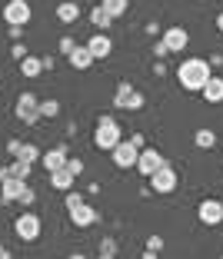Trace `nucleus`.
Returning a JSON list of instances; mask_svg holds the SVG:
<instances>
[{
  "instance_id": "1",
  "label": "nucleus",
  "mask_w": 223,
  "mask_h": 259,
  "mask_svg": "<svg viewBox=\"0 0 223 259\" xmlns=\"http://www.w3.org/2000/svg\"><path fill=\"white\" fill-rule=\"evenodd\" d=\"M210 67H213V63L203 60V57H190V60H183L177 67L180 87H183V90H203V83L213 76V73H210Z\"/></svg>"
},
{
  "instance_id": "2",
  "label": "nucleus",
  "mask_w": 223,
  "mask_h": 259,
  "mask_svg": "<svg viewBox=\"0 0 223 259\" xmlns=\"http://www.w3.org/2000/svg\"><path fill=\"white\" fill-rule=\"evenodd\" d=\"M123 140V130H120V123H117V116L114 113H103L100 120H97V130H93V143H97V150H114L117 143Z\"/></svg>"
},
{
  "instance_id": "3",
  "label": "nucleus",
  "mask_w": 223,
  "mask_h": 259,
  "mask_svg": "<svg viewBox=\"0 0 223 259\" xmlns=\"http://www.w3.org/2000/svg\"><path fill=\"white\" fill-rule=\"evenodd\" d=\"M14 113H17V120H20V123L33 126V123L40 120V100L33 97V93H20V97H17V107H14Z\"/></svg>"
},
{
  "instance_id": "4",
  "label": "nucleus",
  "mask_w": 223,
  "mask_h": 259,
  "mask_svg": "<svg viewBox=\"0 0 223 259\" xmlns=\"http://www.w3.org/2000/svg\"><path fill=\"white\" fill-rule=\"evenodd\" d=\"M40 229H44V223H40L37 213H23L14 220V233L17 239H23V243H33V239L40 236Z\"/></svg>"
},
{
  "instance_id": "5",
  "label": "nucleus",
  "mask_w": 223,
  "mask_h": 259,
  "mask_svg": "<svg viewBox=\"0 0 223 259\" xmlns=\"http://www.w3.org/2000/svg\"><path fill=\"white\" fill-rule=\"evenodd\" d=\"M30 4H27V0H7V4H4V20L10 23V27H27V23H30Z\"/></svg>"
},
{
  "instance_id": "6",
  "label": "nucleus",
  "mask_w": 223,
  "mask_h": 259,
  "mask_svg": "<svg viewBox=\"0 0 223 259\" xmlns=\"http://www.w3.org/2000/svg\"><path fill=\"white\" fill-rule=\"evenodd\" d=\"M110 156H114V166H120V169H137V156H140V150L130 143V140H120V143L110 150Z\"/></svg>"
},
{
  "instance_id": "7",
  "label": "nucleus",
  "mask_w": 223,
  "mask_h": 259,
  "mask_svg": "<svg viewBox=\"0 0 223 259\" xmlns=\"http://www.w3.org/2000/svg\"><path fill=\"white\" fill-rule=\"evenodd\" d=\"M114 107L117 110H140V107H143V93L133 90L130 83H120L117 93H114Z\"/></svg>"
},
{
  "instance_id": "8",
  "label": "nucleus",
  "mask_w": 223,
  "mask_h": 259,
  "mask_svg": "<svg viewBox=\"0 0 223 259\" xmlns=\"http://www.w3.org/2000/svg\"><path fill=\"white\" fill-rule=\"evenodd\" d=\"M150 190L154 193H173L177 190V169L170 166V163H163V166L150 176Z\"/></svg>"
},
{
  "instance_id": "9",
  "label": "nucleus",
  "mask_w": 223,
  "mask_h": 259,
  "mask_svg": "<svg viewBox=\"0 0 223 259\" xmlns=\"http://www.w3.org/2000/svg\"><path fill=\"white\" fill-rule=\"evenodd\" d=\"M163 163H167V160H163V156H160V153L154 150V146H150V150H146V146H143V150H140V156H137V173L150 180V176H154L157 169L163 166Z\"/></svg>"
},
{
  "instance_id": "10",
  "label": "nucleus",
  "mask_w": 223,
  "mask_h": 259,
  "mask_svg": "<svg viewBox=\"0 0 223 259\" xmlns=\"http://www.w3.org/2000/svg\"><path fill=\"white\" fill-rule=\"evenodd\" d=\"M160 40L167 44L170 54H180V50H187V44H190V33H187L183 27H167V30L160 33Z\"/></svg>"
},
{
  "instance_id": "11",
  "label": "nucleus",
  "mask_w": 223,
  "mask_h": 259,
  "mask_svg": "<svg viewBox=\"0 0 223 259\" xmlns=\"http://www.w3.org/2000/svg\"><path fill=\"white\" fill-rule=\"evenodd\" d=\"M87 50L93 54V60H107V57L114 54V40H110L103 30H97L90 40H87Z\"/></svg>"
},
{
  "instance_id": "12",
  "label": "nucleus",
  "mask_w": 223,
  "mask_h": 259,
  "mask_svg": "<svg viewBox=\"0 0 223 259\" xmlns=\"http://www.w3.org/2000/svg\"><path fill=\"white\" fill-rule=\"evenodd\" d=\"M197 216H200L203 226H216V223H223V203L220 199H203Z\"/></svg>"
},
{
  "instance_id": "13",
  "label": "nucleus",
  "mask_w": 223,
  "mask_h": 259,
  "mask_svg": "<svg viewBox=\"0 0 223 259\" xmlns=\"http://www.w3.org/2000/svg\"><path fill=\"white\" fill-rule=\"evenodd\" d=\"M27 186H30L27 180H14V176H7V180H0V199H4V203H17Z\"/></svg>"
},
{
  "instance_id": "14",
  "label": "nucleus",
  "mask_w": 223,
  "mask_h": 259,
  "mask_svg": "<svg viewBox=\"0 0 223 259\" xmlns=\"http://www.w3.org/2000/svg\"><path fill=\"white\" fill-rule=\"evenodd\" d=\"M44 169L47 173H54V169H60V166H67V160H70V153H67V146H54V150H47L44 156Z\"/></svg>"
},
{
  "instance_id": "15",
  "label": "nucleus",
  "mask_w": 223,
  "mask_h": 259,
  "mask_svg": "<svg viewBox=\"0 0 223 259\" xmlns=\"http://www.w3.org/2000/svg\"><path fill=\"white\" fill-rule=\"evenodd\" d=\"M100 220V216H97V209H93V206H77V209H70V223H73V226L77 229H87V226H93V223Z\"/></svg>"
},
{
  "instance_id": "16",
  "label": "nucleus",
  "mask_w": 223,
  "mask_h": 259,
  "mask_svg": "<svg viewBox=\"0 0 223 259\" xmlns=\"http://www.w3.org/2000/svg\"><path fill=\"white\" fill-rule=\"evenodd\" d=\"M73 183H77V176L70 173V166H60V169L50 173V186L60 190V193H70V190H73Z\"/></svg>"
},
{
  "instance_id": "17",
  "label": "nucleus",
  "mask_w": 223,
  "mask_h": 259,
  "mask_svg": "<svg viewBox=\"0 0 223 259\" xmlns=\"http://www.w3.org/2000/svg\"><path fill=\"white\" fill-rule=\"evenodd\" d=\"M203 100L207 103H223V76H210L207 83H203Z\"/></svg>"
},
{
  "instance_id": "18",
  "label": "nucleus",
  "mask_w": 223,
  "mask_h": 259,
  "mask_svg": "<svg viewBox=\"0 0 223 259\" xmlns=\"http://www.w3.org/2000/svg\"><path fill=\"white\" fill-rule=\"evenodd\" d=\"M20 73L27 76V80L40 76V73H44V57H30V54H27V57L20 60Z\"/></svg>"
},
{
  "instance_id": "19",
  "label": "nucleus",
  "mask_w": 223,
  "mask_h": 259,
  "mask_svg": "<svg viewBox=\"0 0 223 259\" xmlns=\"http://www.w3.org/2000/svg\"><path fill=\"white\" fill-rule=\"evenodd\" d=\"M93 63V54L87 50V47H73V54H70V67L73 70H87Z\"/></svg>"
},
{
  "instance_id": "20",
  "label": "nucleus",
  "mask_w": 223,
  "mask_h": 259,
  "mask_svg": "<svg viewBox=\"0 0 223 259\" xmlns=\"http://www.w3.org/2000/svg\"><path fill=\"white\" fill-rule=\"evenodd\" d=\"M57 17H60L63 23H73L80 17V7L73 4V0H63V4H57Z\"/></svg>"
},
{
  "instance_id": "21",
  "label": "nucleus",
  "mask_w": 223,
  "mask_h": 259,
  "mask_svg": "<svg viewBox=\"0 0 223 259\" xmlns=\"http://www.w3.org/2000/svg\"><path fill=\"white\" fill-rule=\"evenodd\" d=\"M90 23L97 27V30H107L110 23H114V17H110L107 10H103V4H97V7L90 10Z\"/></svg>"
},
{
  "instance_id": "22",
  "label": "nucleus",
  "mask_w": 223,
  "mask_h": 259,
  "mask_svg": "<svg viewBox=\"0 0 223 259\" xmlns=\"http://www.w3.org/2000/svg\"><path fill=\"white\" fill-rule=\"evenodd\" d=\"M40 156H44V153H40L33 143H20V150H17V156H14V160H23V163H30V166H33V163H37Z\"/></svg>"
},
{
  "instance_id": "23",
  "label": "nucleus",
  "mask_w": 223,
  "mask_h": 259,
  "mask_svg": "<svg viewBox=\"0 0 223 259\" xmlns=\"http://www.w3.org/2000/svg\"><path fill=\"white\" fill-rule=\"evenodd\" d=\"M100 4H103V10H107L114 20H117V17H123V14H127V7H130V0H100Z\"/></svg>"
},
{
  "instance_id": "24",
  "label": "nucleus",
  "mask_w": 223,
  "mask_h": 259,
  "mask_svg": "<svg viewBox=\"0 0 223 259\" xmlns=\"http://www.w3.org/2000/svg\"><path fill=\"white\" fill-rule=\"evenodd\" d=\"M193 143L200 146V150H210V146L216 143V133L213 130H197V133H193Z\"/></svg>"
},
{
  "instance_id": "25",
  "label": "nucleus",
  "mask_w": 223,
  "mask_h": 259,
  "mask_svg": "<svg viewBox=\"0 0 223 259\" xmlns=\"http://www.w3.org/2000/svg\"><path fill=\"white\" fill-rule=\"evenodd\" d=\"M57 113H60V100H40V116L44 120H50Z\"/></svg>"
},
{
  "instance_id": "26",
  "label": "nucleus",
  "mask_w": 223,
  "mask_h": 259,
  "mask_svg": "<svg viewBox=\"0 0 223 259\" xmlns=\"http://www.w3.org/2000/svg\"><path fill=\"white\" fill-rule=\"evenodd\" d=\"M10 176H14V180H27V176H30V163L14 160V163H10Z\"/></svg>"
},
{
  "instance_id": "27",
  "label": "nucleus",
  "mask_w": 223,
  "mask_h": 259,
  "mask_svg": "<svg viewBox=\"0 0 223 259\" xmlns=\"http://www.w3.org/2000/svg\"><path fill=\"white\" fill-rule=\"evenodd\" d=\"M63 203H67V209H77V206H84V193H73V190H70Z\"/></svg>"
},
{
  "instance_id": "28",
  "label": "nucleus",
  "mask_w": 223,
  "mask_h": 259,
  "mask_svg": "<svg viewBox=\"0 0 223 259\" xmlns=\"http://www.w3.org/2000/svg\"><path fill=\"white\" fill-rule=\"evenodd\" d=\"M73 47H77V44H73V37H60V54H63V57L73 54Z\"/></svg>"
},
{
  "instance_id": "29",
  "label": "nucleus",
  "mask_w": 223,
  "mask_h": 259,
  "mask_svg": "<svg viewBox=\"0 0 223 259\" xmlns=\"http://www.w3.org/2000/svg\"><path fill=\"white\" fill-rule=\"evenodd\" d=\"M67 166H70V173H73V176H80V173H84V160H77V156H70V160H67Z\"/></svg>"
},
{
  "instance_id": "30",
  "label": "nucleus",
  "mask_w": 223,
  "mask_h": 259,
  "mask_svg": "<svg viewBox=\"0 0 223 259\" xmlns=\"http://www.w3.org/2000/svg\"><path fill=\"white\" fill-rule=\"evenodd\" d=\"M10 57H14V60H23V57H27V47H23L20 40H14V50H10Z\"/></svg>"
},
{
  "instance_id": "31",
  "label": "nucleus",
  "mask_w": 223,
  "mask_h": 259,
  "mask_svg": "<svg viewBox=\"0 0 223 259\" xmlns=\"http://www.w3.org/2000/svg\"><path fill=\"white\" fill-rule=\"evenodd\" d=\"M154 57H157V60L170 57V50H167V44H163V40H157V44H154Z\"/></svg>"
},
{
  "instance_id": "32",
  "label": "nucleus",
  "mask_w": 223,
  "mask_h": 259,
  "mask_svg": "<svg viewBox=\"0 0 223 259\" xmlns=\"http://www.w3.org/2000/svg\"><path fill=\"white\" fill-rule=\"evenodd\" d=\"M33 199H37V193H33V190H30V186H27V190H23V193H20V199H17V203H23V206H30V203H33Z\"/></svg>"
},
{
  "instance_id": "33",
  "label": "nucleus",
  "mask_w": 223,
  "mask_h": 259,
  "mask_svg": "<svg viewBox=\"0 0 223 259\" xmlns=\"http://www.w3.org/2000/svg\"><path fill=\"white\" fill-rule=\"evenodd\" d=\"M146 249H157V252H160L163 249V236H150V239H146Z\"/></svg>"
},
{
  "instance_id": "34",
  "label": "nucleus",
  "mask_w": 223,
  "mask_h": 259,
  "mask_svg": "<svg viewBox=\"0 0 223 259\" xmlns=\"http://www.w3.org/2000/svg\"><path fill=\"white\" fill-rule=\"evenodd\" d=\"M100 249H107V252H117V243H114V239L107 236V239H103V243H100Z\"/></svg>"
},
{
  "instance_id": "35",
  "label": "nucleus",
  "mask_w": 223,
  "mask_h": 259,
  "mask_svg": "<svg viewBox=\"0 0 223 259\" xmlns=\"http://www.w3.org/2000/svg\"><path fill=\"white\" fill-rule=\"evenodd\" d=\"M130 143L137 146V150H143V133H133V137H130Z\"/></svg>"
},
{
  "instance_id": "36",
  "label": "nucleus",
  "mask_w": 223,
  "mask_h": 259,
  "mask_svg": "<svg viewBox=\"0 0 223 259\" xmlns=\"http://www.w3.org/2000/svg\"><path fill=\"white\" fill-rule=\"evenodd\" d=\"M17 150H20V140H10V143H7V153H10V156H17Z\"/></svg>"
},
{
  "instance_id": "37",
  "label": "nucleus",
  "mask_w": 223,
  "mask_h": 259,
  "mask_svg": "<svg viewBox=\"0 0 223 259\" xmlns=\"http://www.w3.org/2000/svg\"><path fill=\"white\" fill-rule=\"evenodd\" d=\"M7 33H10V40H20V37H23V27H10Z\"/></svg>"
},
{
  "instance_id": "38",
  "label": "nucleus",
  "mask_w": 223,
  "mask_h": 259,
  "mask_svg": "<svg viewBox=\"0 0 223 259\" xmlns=\"http://www.w3.org/2000/svg\"><path fill=\"white\" fill-rule=\"evenodd\" d=\"M97 259H117V252H107V249H100V252H97Z\"/></svg>"
},
{
  "instance_id": "39",
  "label": "nucleus",
  "mask_w": 223,
  "mask_h": 259,
  "mask_svg": "<svg viewBox=\"0 0 223 259\" xmlns=\"http://www.w3.org/2000/svg\"><path fill=\"white\" fill-rule=\"evenodd\" d=\"M0 259H14V256H10V249H7V246H0Z\"/></svg>"
},
{
  "instance_id": "40",
  "label": "nucleus",
  "mask_w": 223,
  "mask_h": 259,
  "mask_svg": "<svg viewBox=\"0 0 223 259\" xmlns=\"http://www.w3.org/2000/svg\"><path fill=\"white\" fill-rule=\"evenodd\" d=\"M216 30L223 33V10H220V14H216Z\"/></svg>"
},
{
  "instance_id": "41",
  "label": "nucleus",
  "mask_w": 223,
  "mask_h": 259,
  "mask_svg": "<svg viewBox=\"0 0 223 259\" xmlns=\"http://www.w3.org/2000/svg\"><path fill=\"white\" fill-rule=\"evenodd\" d=\"M143 259H157V249H143Z\"/></svg>"
},
{
  "instance_id": "42",
  "label": "nucleus",
  "mask_w": 223,
  "mask_h": 259,
  "mask_svg": "<svg viewBox=\"0 0 223 259\" xmlns=\"http://www.w3.org/2000/svg\"><path fill=\"white\" fill-rule=\"evenodd\" d=\"M70 259H87V256H84V252H73V256H70Z\"/></svg>"
}]
</instances>
